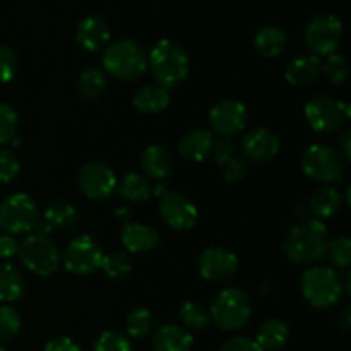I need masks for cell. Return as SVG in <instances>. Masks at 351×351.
I'll return each mask as SVG.
<instances>
[{
	"instance_id": "cb8c5ba5",
	"label": "cell",
	"mask_w": 351,
	"mask_h": 351,
	"mask_svg": "<svg viewBox=\"0 0 351 351\" xmlns=\"http://www.w3.org/2000/svg\"><path fill=\"white\" fill-rule=\"evenodd\" d=\"M254 45L256 50L259 51L263 57L274 58L280 57L285 50H287L288 38L281 27L276 26H266L263 29L257 31L256 38H254Z\"/></svg>"
},
{
	"instance_id": "d6a6232c",
	"label": "cell",
	"mask_w": 351,
	"mask_h": 351,
	"mask_svg": "<svg viewBox=\"0 0 351 351\" xmlns=\"http://www.w3.org/2000/svg\"><path fill=\"white\" fill-rule=\"evenodd\" d=\"M101 269L105 271L106 276L110 278H125L132 269V263H130L129 256L123 252H110L103 256Z\"/></svg>"
},
{
	"instance_id": "7bdbcfd3",
	"label": "cell",
	"mask_w": 351,
	"mask_h": 351,
	"mask_svg": "<svg viewBox=\"0 0 351 351\" xmlns=\"http://www.w3.org/2000/svg\"><path fill=\"white\" fill-rule=\"evenodd\" d=\"M218 351H263V348L257 345L256 339L235 336V338H230L228 341L223 343Z\"/></svg>"
},
{
	"instance_id": "7a4b0ae2",
	"label": "cell",
	"mask_w": 351,
	"mask_h": 351,
	"mask_svg": "<svg viewBox=\"0 0 351 351\" xmlns=\"http://www.w3.org/2000/svg\"><path fill=\"white\" fill-rule=\"evenodd\" d=\"M151 74L158 86L171 89L180 84L189 74V57L180 45L171 40H160L149 53Z\"/></svg>"
},
{
	"instance_id": "ac0fdd59",
	"label": "cell",
	"mask_w": 351,
	"mask_h": 351,
	"mask_svg": "<svg viewBox=\"0 0 351 351\" xmlns=\"http://www.w3.org/2000/svg\"><path fill=\"white\" fill-rule=\"evenodd\" d=\"M122 245L132 254L149 252L160 243V233L143 223H127L122 230Z\"/></svg>"
},
{
	"instance_id": "7402d4cb",
	"label": "cell",
	"mask_w": 351,
	"mask_h": 351,
	"mask_svg": "<svg viewBox=\"0 0 351 351\" xmlns=\"http://www.w3.org/2000/svg\"><path fill=\"white\" fill-rule=\"evenodd\" d=\"M141 168L147 177L163 180V178L170 177L173 171V160L163 146L154 144V146L146 147L141 154Z\"/></svg>"
},
{
	"instance_id": "2e32d148",
	"label": "cell",
	"mask_w": 351,
	"mask_h": 351,
	"mask_svg": "<svg viewBox=\"0 0 351 351\" xmlns=\"http://www.w3.org/2000/svg\"><path fill=\"white\" fill-rule=\"evenodd\" d=\"M278 151H280V137L269 129H256L242 139L243 156L252 163L271 160L276 156Z\"/></svg>"
},
{
	"instance_id": "4fadbf2b",
	"label": "cell",
	"mask_w": 351,
	"mask_h": 351,
	"mask_svg": "<svg viewBox=\"0 0 351 351\" xmlns=\"http://www.w3.org/2000/svg\"><path fill=\"white\" fill-rule=\"evenodd\" d=\"M247 119H249V113H247L245 105L239 99H223L216 103L209 112L211 132H215L221 139H228L242 132L243 127L247 125Z\"/></svg>"
},
{
	"instance_id": "5bb4252c",
	"label": "cell",
	"mask_w": 351,
	"mask_h": 351,
	"mask_svg": "<svg viewBox=\"0 0 351 351\" xmlns=\"http://www.w3.org/2000/svg\"><path fill=\"white\" fill-rule=\"evenodd\" d=\"M160 215L163 221L175 232H189L197 223V208L185 195L178 192H167L161 195Z\"/></svg>"
},
{
	"instance_id": "d4e9b609",
	"label": "cell",
	"mask_w": 351,
	"mask_h": 351,
	"mask_svg": "<svg viewBox=\"0 0 351 351\" xmlns=\"http://www.w3.org/2000/svg\"><path fill=\"white\" fill-rule=\"evenodd\" d=\"M288 338H290V329L287 322L281 319H269L259 328L256 343L263 351H278L287 345Z\"/></svg>"
},
{
	"instance_id": "5b68a950",
	"label": "cell",
	"mask_w": 351,
	"mask_h": 351,
	"mask_svg": "<svg viewBox=\"0 0 351 351\" xmlns=\"http://www.w3.org/2000/svg\"><path fill=\"white\" fill-rule=\"evenodd\" d=\"M252 314L250 298L237 288H226L211 305L209 317L223 331H239L249 322Z\"/></svg>"
},
{
	"instance_id": "83f0119b",
	"label": "cell",
	"mask_w": 351,
	"mask_h": 351,
	"mask_svg": "<svg viewBox=\"0 0 351 351\" xmlns=\"http://www.w3.org/2000/svg\"><path fill=\"white\" fill-rule=\"evenodd\" d=\"M24 293L23 274L12 264H0V302H16Z\"/></svg>"
},
{
	"instance_id": "3957f363",
	"label": "cell",
	"mask_w": 351,
	"mask_h": 351,
	"mask_svg": "<svg viewBox=\"0 0 351 351\" xmlns=\"http://www.w3.org/2000/svg\"><path fill=\"white\" fill-rule=\"evenodd\" d=\"M300 290L305 300L315 308H329L343 297V281L332 267L314 266L302 276Z\"/></svg>"
},
{
	"instance_id": "603a6c76",
	"label": "cell",
	"mask_w": 351,
	"mask_h": 351,
	"mask_svg": "<svg viewBox=\"0 0 351 351\" xmlns=\"http://www.w3.org/2000/svg\"><path fill=\"white\" fill-rule=\"evenodd\" d=\"M134 106L141 113L154 115V113L163 112L170 105V93L161 86H143L134 95Z\"/></svg>"
},
{
	"instance_id": "d590c367",
	"label": "cell",
	"mask_w": 351,
	"mask_h": 351,
	"mask_svg": "<svg viewBox=\"0 0 351 351\" xmlns=\"http://www.w3.org/2000/svg\"><path fill=\"white\" fill-rule=\"evenodd\" d=\"M329 261L338 269H345L351 263V242L348 237H339V239L332 240L328 245Z\"/></svg>"
},
{
	"instance_id": "f6af8a7d",
	"label": "cell",
	"mask_w": 351,
	"mask_h": 351,
	"mask_svg": "<svg viewBox=\"0 0 351 351\" xmlns=\"http://www.w3.org/2000/svg\"><path fill=\"white\" fill-rule=\"evenodd\" d=\"M19 250V243L12 235H0V259H10Z\"/></svg>"
},
{
	"instance_id": "7dc6e473",
	"label": "cell",
	"mask_w": 351,
	"mask_h": 351,
	"mask_svg": "<svg viewBox=\"0 0 351 351\" xmlns=\"http://www.w3.org/2000/svg\"><path fill=\"white\" fill-rule=\"evenodd\" d=\"M339 324H341V328L345 329V331H348V329H350L351 319H350V307H348V305H346V307L343 308L341 317H339Z\"/></svg>"
},
{
	"instance_id": "bcb514c9",
	"label": "cell",
	"mask_w": 351,
	"mask_h": 351,
	"mask_svg": "<svg viewBox=\"0 0 351 351\" xmlns=\"http://www.w3.org/2000/svg\"><path fill=\"white\" fill-rule=\"evenodd\" d=\"M338 146H339L338 153L341 154L343 161H345V163H350V160H351V132L350 130H346V132L339 137Z\"/></svg>"
},
{
	"instance_id": "7c38bea8",
	"label": "cell",
	"mask_w": 351,
	"mask_h": 351,
	"mask_svg": "<svg viewBox=\"0 0 351 351\" xmlns=\"http://www.w3.org/2000/svg\"><path fill=\"white\" fill-rule=\"evenodd\" d=\"M77 185L86 197L93 201L108 199L117 191V177L112 168L99 161L82 165L77 173Z\"/></svg>"
},
{
	"instance_id": "f1b7e54d",
	"label": "cell",
	"mask_w": 351,
	"mask_h": 351,
	"mask_svg": "<svg viewBox=\"0 0 351 351\" xmlns=\"http://www.w3.org/2000/svg\"><path fill=\"white\" fill-rule=\"evenodd\" d=\"M119 194L129 202H143L153 194L151 184L139 173H127L119 185Z\"/></svg>"
},
{
	"instance_id": "6da1fadb",
	"label": "cell",
	"mask_w": 351,
	"mask_h": 351,
	"mask_svg": "<svg viewBox=\"0 0 351 351\" xmlns=\"http://www.w3.org/2000/svg\"><path fill=\"white\" fill-rule=\"evenodd\" d=\"M329 232L321 219H300L288 233L283 252L295 264H312L328 252Z\"/></svg>"
},
{
	"instance_id": "e0dca14e",
	"label": "cell",
	"mask_w": 351,
	"mask_h": 351,
	"mask_svg": "<svg viewBox=\"0 0 351 351\" xmlns=\"http://www.w3.org/2000/svg\"><path fill=\"white\" fill-rule=\"evenodd\" d=\"M75 40L88 51L101 50L110 40L108 24L98 16L84 17L75 31Z\"/></svg>"
},
{
	"instance_id": "4316f807",
	"label": "cell",
	"mask_w": 351,
	"mask_h": 351,
	"mask_svg": "<svg viewBox=\"0 0 351 351\" xmlns=\"http://www.w3.org/2000/svg\"><path fill=\"white\" fill-rule=\"evenodd\" d=\"M108 88V75L99 67H88L79 75L77 89L84 99H98Z\"/></svg>"
},
{
	"instance_id": "f35d334b",
	"label": "cell",
	"mask_w": 351,
	"mask_h": 351,
	"mask_svg": "<svg viewBox=\"0 0 351 351\" xmlns=\"http://www.w3.org/2000/svg\"><path fill=\"white\" fill-rule=\"evenodd\" d=\"M17 71V58L12 48L0 45V84L12 81Z\"/></svg>"
},
{
	"instance_id": "ee69618b",
	"label": "cell",
	"mask_w": 351,
	"mask_h": 351,
	"mask_svg": "<svg viewBox=\"0 0 351 351\" xmlns=\"http://www.w3.org/2000/svg\"><path fill=\"white\" fill-rule=\"evenodd\" d=\"M43 351H81L77 343L74 339L67 338V336H60V338H53L45 345Z\"/></svg>"
},
{
	"instance_id": "30bf717a",
	"label": "cell",
	"mask_w": 351,
	"mask_h": 351,
	"mask_svg": "<svg viewBox=\"0 0 351 351\" xmlns=\"http://www.w3.org/2000/svg\"><path fill=\"white\" fill-rule=\"evenodd\" d=\"M343 38V24L332 14H322L312 19L305 27L304 40L308 50L317 55H332Z\"/></svg>"
},
{
	"instance_id": "836d02e7",
	"label": "cell",
	"mask_w": 351,
	"mask_h": 351,
	"mask_svg": "<svg viewBox=\"0 0 351 351\" xmlns=\"http://www.w3.org/2000/svg\"><path fill=\"white\" fill-rule=\"evenodd\" d=\"M322 71H324L326 77H328L332 84H345L350 77L348 60H346L343 55L338 53L328 55Z\"/></svg>"
},
{
	"instance_id": "277c9868",
	"label": "cell",
	"mask_w": 351,
	"mask_h": 351,
	"mask_svg": "<svg viewBox=\"0 0 351 351\" xmlns=\"http://www.w3.org/2000/svg\"><path fill=\"white\" fill-rule=\"evenodd\" d=\"M103 67L105 72L120 81H132L146 71V53L143 47L134 40L113 41L105 48Z\"/></svg>"
},
{
	"instance_id": "44dd1931",
	"label": "cell",
	"mask_w": 351,
	"mask_h": 351,
	"mask_svg": "<svg viewBox=\"0 0 351 351\" xmlns=\"http://www.w3.org/2000/svg\"><path fill=\"white\" fill-rule=\"evenodd\" d=\"M192 335L177 324H165L154 332L153 346L156 351H191Z\"/></svg>"
},
{
	"instance_id": "c3c4849f",
	"label": "cell",
	"mask_w": 351,
	"mask_h": 351,
	"mask_svg": "<svg viewBox=\"0 0 351 351\" xmlns=\"http://www.w3.org/2000/svg\"><path fill=\"white\" fill-rule=\"evenodd\" d=\"M115 215L119 216V218L122 219V221H125V225H127V223H129L130 213H129V209H127V208H119V209H115Z\"/></svg>"
},
{
	"instance_id": "74e56055",
	"label": "cell",
	"mask_w": 351,
	"mask_h": 351,
	"mask_svg": "<svg viewBox=\"0 0 351 351\" xmlns=\"http://www.w3.org/2000/svg\"><path fill=\"white\" fill-rule=\"evenodd\" d=\"M17 122H19V119H17V113L14 112L12 106L0 103V146L7 144L16 136Z\"/></svg>"
},
{
	"instance_id": "b9f144b4",
	"label": "cell",
	"mask_w": 351,
	"mask_h": 351,
	"mask_svg": "<svg viewBox=\"0 0 351 351\" xmlns=\"http://www.w3.org/2000/svg\"><path fill=\"white\" fill-rule=\"evenodd\" d=\"M213 160H215L216 165L223 167L228 160H232L235 156V146H233L232 141L228 139H219L218 143L213 144Z\"/></svg>"
},
{
	"instance_id": "ffe728a7",
	"label": "cell",
	"mask_w": 351,
	"mask_h": 351,
	"mask_svg": "<svg viewBox=\"0 0 351 351\" xmlns=\"http://www.w3.org/2000/svg\"><path fill=\"white\" fill-rule=\"evenodd\" d=\"M322 72V64L315 55H302V57L293 58L288 64L285 77L291 86H311L319 79Z\"/></svg>"
},
{
	"instance_id": "ab89813d",
	"label": "cell",
	"mask_w": 351,
	"mask_h": 351,
	"mask_svg": "<svg viewBox=\"0 0 351 351\" xmlns=\"http://www.w3.org/2000/svg\"><path fill=\"white\" fill-rule=\"evenodd\" d=\"M19 173V160L10 149H0V182L9 184Z\"/></svg>"
},
{
	"instance_id": "60d3db41",
	"label": "cell",
	"mask_w": 351,
	"mask_h": 351,
	"mask_svg": "<svg viewBox=\"0 0 351 351\" xmlns=\"http://www.w3.org/2000/svg\"><path fill=\"white\" fill-rule=\"evenodd\" d=\"M223 175L228 182H240L247 173V163L242 160V158H235L233 156L232 160L226 161L223 165Z\"/></svg>"
},
{
	"instance_id": "1f68e13d",
	"label": "cell",
	"mask_w": 351,
	"mask_h": 351,
	"mask_svg": "<svg viewBox=\"0 0 351 351\" xmlns=\"http://www.w3.org/2000/svg\"><path fill=\"white\" fill-rule=\"evenodd\" d=\"M180 321L184 326L192 331H201L206 329L211 322L209 312L206 311L204 305L197 304V302H185L180 308Z\"/></svg>"
},
{
	"instance_id": "52a82bcc",
	"label": "cell",
	"mask_w": 351,
	"mask_h": 351,
	"mask_svg": "<svg viewBox=\"0 0 351 351\" xmlns=\"http://www.w3.org/2000/svg\"><path fill=\"white\" fill-rule=\"evenodd\" d=\"M38 219L36 202L27 194H12L0 202V228L7 235L33 232Z\"/></svg>"
},
{
	"instance_id": "8d00e7d4",
	"label": "cell",
	"mask_w": 351,
	"mask_h": 351,
	"mask_svg": "<svg viewBox=\"0 0 351 351\" xmlns=\"http://www.w3.org/2000/svg\"><path fill=\"white\" fill-rule=\"evenodd\" d=\"M21 329V315L12 307H0V341L12 339Z\"/></svg>"
},
{
	"instance_id": "f907efd6",
	"label": "cell",
	"mask_w": 351,
	"mask_h": 351,
	"mask_svg": "<svg viewBox=\"0 0 351 351\" xmlns=\"http://www.w3.org/2000/svg\"><path fill=\"white\" fill-rule=\"evenodd\" d=\"M0 351H5V350H3V348H2V346H0Z\"/></svg>"
},
{
	"instance_id": "f546056e",
	"label": "cell",
	"mask_w": 351,
	"mask_h": 351,
	"mask_svg": "<svg viewBox=\"0 0 351 351\" xmlns=\"http://www.w3.org/2000/svg\"><path fill=\"white\" fill-rule=\"evenodd\" d=\"M43 219L51 226V228H71L75 221H77V213H75L74 206L69 202H53L45 209Z\"/></svg>"
},
{
	"instance_id": "d6986e66",
	"label": "cell",
	"mask_w": 351,
	"mask_h": 351,
	"mask_svg": "<svg viewBox=\"0 0 351 351\" xmlns=\"http://www.w3.org/2000/svg\"><path fill=\"white\" fill-rule=\"evenodd\" d=\"M213 144H215L213 132L204 129H194L182 136L180 143H178V153L192 163H201L211 154Z\"/></svg>"
},
{
	"instance_id": "9a60e30c",
	"label": "cell",
	"mask_w": 351,
	"mask_h": 351,
	"mask_svg": "<svg viewBox=\"0 0 351 351\" xmlns=\"http://www.w3.org/2000/svg\"><path fill=\"white\" fill-rule=\"evenodd\" d=\"M239 267L235 254L223 247H209L199 256V273L206 281L225 283L232 280Z\"/></svg>"
},
{
	"instance_id": "9c48e42d",
	"label": "cell",
	"mask_w": 351,
	"mask_h": 351,
	"mask_svg": "<svg viewBox=\"0 0 351 351\" xmlns=\"http://www.w3.org/2000/svg\"><path fill=\"white\" fill-rule=\"evenodd\" d=\"M305 119L315 132H336L348 119V105L331 96H315L305 105Z\"/></svg>"
},
{
	"instance_id": "8fae6325",
	"label": "cell",
	"mask_w": 351,
	"mask_h": 351,
	"mask_svg": "<svg viewBox=\"0 0 351 351\" xmlns=\"http://www.w3.org/2000/svg\"><path fill=\"white\" fill-rule=\"evenodd\" d=\"M103 250L91 237H77L67 245L64 252V266L69 273L88 276L101 269Z\"/></svg>"
},
{
	"instance_id": "8992f818",
	"label": "cell",
	"mask_w": 351,
	"mask_h": 351,
	"mask_svg": "<svg viewBox=\"0 0 351 351\" xmlns=\"http://www.w3.org/2000/svg\"><path fill=\"white\" fill-rule=\"evenodd\" d=\"M302 170L308 178L321 184H335L343 180L345 161L341 154L326 144H314L307 147L302 156Z\"/></svg>"
},
{
	"instance_id": "681fc988",
	"label": "cell",
	"mask_w": 351,
	"mask_h": 351,
	"mask_svg": "<svg viewBox=\"0 0 351 351\" xmlns=\"http://www.w3.org/2000/svg\"><path fill=\"white\" fill-rule=\"evenodd\" d=\"M153 194L154 195H165L167 194V187H165V185H156L153 191Z\"/></svg>"
},
{
	"instance_id": "ba28073f",
	"label": "cell",
	"mask_w": 351,
	"mask_h": 351,
	"mask_svg": "<svg viewBox=\"0 0 351 351\" xmlns=\"http://www.w3.org/2000/svg\"><path fill=\"white\" fill-rule=\"evenodd\" d=\"M21 261L31 273L38 276H51L57 273L60 266V254L58 249L47 239V237L29 235L19 243Z\"/></svg>"
},
{
	"instance_id": "484cf974",
	"label": "cell",
	"mask_w": 351,
	"mask_h": 351,
	"mask_svg": "<svg viewBox=\"0 0 351 351\" xmlns=\"http://www.w3.org/2000/svg\"><path fill=\"white\" fill-rule=\"evenodd\" d=\"M339 208H341V195L335 187H328V185L317 189L312 194L311 204H308L312 215L322 219L332 218L339 211Z\"/></svg>"
},
{
	"instance_id": "4dcf8cb0",
	"label": "cell",
	"mask_w": 351,
	"mask_h": 351,
	"mask_svg": "<svg viewBox=\"0 0 351 351\" xmlns=\"http://www.w3.org/2000/svg\"><path fill=\"white\" fill-rule=\"evenodd\" d=\"M127 335L134 339H144L151 332L154 324L153 314L147 308H134L127 315Z\"/></svg>"
},
{
	"instance_id": "e575fe53",
	"label": "cell",
	"mask_w": 351,
	"mask_h": 351,
	"mask_svg": "<svg viewBox=\"0 0 351 351\" xmlns=\"http://www.w3.org/2000/svg\"><path fill=\"white\" fill-rule=\"evenodd\" d=\"M93 351H132V343L119 331H105L95 341Z\"/></svg>"
}]
</instances>
